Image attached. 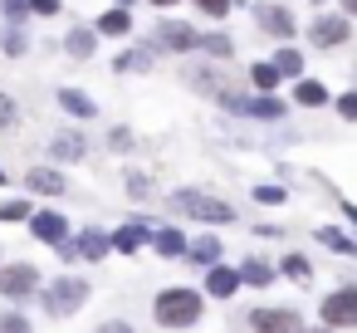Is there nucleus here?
Instances as JSON below:
<instances>
[{"mask_svg": "<svg viewBox=\"0 0 357 333\" xmlns=\"http://www.w3.org/2000/svg\"><path fill=\"white\" fill-rule=\"evenodd\" d=\"M0 333H35L25 313H0Z\"/></svg>", "mask_w": 357, "mask_h": 333, "instance_id": "nucleus-32", "label": "nucleus"}, {"mask_svg": "<svg viewBox=\"0 0 357 333\" xmlns=\"http://www.w3.org/2000/svg\"><path fill=\"white\" fill-rule=\"evenodd\" d=\"M172 211H186V216H196V221H206V225L235 221V211H230L220 196H206V191H172Z\"/></svg>", "mask_w": 357, "mask_h": 333, "instance_id": "nucleus-4", "label": "nucleus"}, {"mask_svg": "<svg viewBox=\"0 0 357 333\" xmlns=\"http://www.w3.org/2000/svg\"><path fill=\"white\" fill-rule=\"evenodd\" d=\"M147 240H152V235H147V225H142V221H128V225H118V230H113V250H118V255H137Z\"/></svg>", "mask_w": 357, "mask_h": 333, "instance_id": "nucleus-16", "label": "nucleus"}, {"mask_svg": "<svg viewBox=\"0 0 357 333\" xmlns=\"http://www.w3.org/2000/svg\"><path fill=\"white\" fill-rule=\"evenodd\" d=\"M274 69H279L284 79H298V74H303V54H298V50H279V54H274Z\"/></svg>", "mask_w": 357, "mask_h": 333, "instance_id": "nucleus-26", "label": "nucleus"}, {"mask_svg": "<svg viewBox=\"0 0 357 333\" xmlns=\"http://www.w3.org/2000/svg\"><path fill=\"white\" fill-rule=\"evenodd\" d=\"M152 50L191 54V50H201V30H191V25H181V20H167V25H157V40H152Z\"/></svg>", "mask_w": 357, "mask_h": 333, "instance_id": "nucleus-7", "label": "nucleus"}, {"mask_svg": "<svg viewBox=\"0 0 357 333\" xmlns=\"http://www.w3.org/2000/svg\"><path fill=\"white\" fill-rule=\"evenodd\" d=\"M186 84H191L196 94L215 98V103H220V108H230V113H240V108H245V89H240L220 64H206V69H201V64H186Z\"/></svg>", "mask_w": 357, "mask_h": 333, "instance_id": "nucleus-2", "label": "nucleus"}, {"mask_svg": "<svg viewBox=\"0 0 357 333\" xmlns=\"http://www.w3.org/2000/svg\"><path fill=\"white\" fill-rule=\"evenodd\" d=\"M250 328L255 333H303V318L294 309H255L250 313Z\"/></svg>", "mask_w": 357, "mask_h": 333, "instance_id": "nucleus-9", "label": "nucleus"}, {"mask_svg": "<svg viewBox=\"0 0 357 333\" xmlns=\"http://www.w3.org/2000/svg\"><path fill=\"white\" fill-rule=\"evenodd\" d=\"M118 6H123V10H132V0H118Z\"/></svg>", "mask_w": 357, "mask_h": 333, "instance_id": "nucleus-47", "label": "nucleus"}, {"mask_svg": "<svg viewBox=\"0 0 357 333\" xmlns=\"http://www.w3.org/2000/svg\"><path fill=\"white\" fill-rule=\"evenodd\" d=\"M235 289H240V269H230V265H220V260L206 265V294H211V299H230Z\"/></svg>", "mask_w": 357, "mask_h": 333, "instance_id": "nucleus-13", "label": "nucleus"}, {"mask_svg": "<svg viewBox=\"0 0 357 333\" xmlns=\"http://www.w3.org/2000/svg\"><path fill=\"white\" fill-rule=\"evenodd\" d=\"M74 255H79V260H108V255H113V235H103V230L89 225V230L74 240Z\"/></svg>", "mask_w": 357, "mask_h": 333, "instance_id": "nucleus-15", "label": "nucleus"}, {"mask_svg": "<svg viewBox=\"0 0 357 333\" xmlns=\"http://www.w3.org/2000/svg\"><path fill=\"white\" fill-rule=\"evenodd\" d=\"M279 79H284V74L274 69V59H264V64H255V69H250V84H255L259 94H269V89H274Z\"/></svg>", "mask_w": 357, "mask_h": 333, "instance_id": "nucleus-25", "label": "nucleus"}, {"mask_svg": "<svg viewBox=\"0 0 357 333\" xmlns=\"http://www.w3.org/2000/svg\"><path fill=\"white\" fill-rule=\"evenodd\" d=\"M318 240H323V245H333V250H342V255H352V250H357V245H352L347 235H337V230H318Z\"/></svg>", "mask_w": 357, "mask_h": 333, "instance_id": "nucleus-34", "label": "nucleus"}, {"mask_svg": "<svg viewBox=\"0 0 357 333\" xmlns=\"http://www.w3.org/2000/svg\"><path fill=\"white\" fill-rule=\"evenodd\" d=\"M269 279H274V269H269L264 260H245V265H240V284H255V289H264Z\"/></svg>", "mask_w": 357, "mask_h": 333, "instance_id": "nucleus-24", "label": "nucleus"}, {"mask_svg": "<svg viewBox=\"0 0 357 333\" xmlns=\"http://www.w3.org/2000/svg\"><path fill=\"white\" fill-rule=\"evenodd\" d=\"M337 113H342V118H347V123H357V89H352V94H342V98H337Z\"/></svg>", "mask_w": 357, "mask_h": 333, "instance_id": "nucleus-37", "label": "nucleus"}, {"mask_svg": "<svg viewBox=\"0 0 357 333\" xmlns=\"http://www.w3.org/2000/svg\"><path fill=\"white\" fill-rule=\"evenodd\" d=\"M30 211H35L30 201H0V221H6V225L10 221H30Z\"/></svg>", "mask_w": 357, "mask_h": 333, "instance_id": "nucleus-28", "label": "nucleus"}, {"mask_svg": "<svg viewBox=\"0 0 357 333\" xmlns=\"http://www.w3.org/2000/svg\"><path fill=\"white\" fill-rule=\"evenodd\" d=\"M347 35H352L347 15H318V20L308 25V40H313L318 50H337V45H347Z\"/></svg>", "mask_w": 357, "mask_h": 333, "instance_id": "nucleus-8", "label": "nucleus"}, {"mask_svg": "<svg viewBox=\"0 0 357 333\" xmlns=\"http://www.w3.org/2000/svg\"><path fill=\"white\" fill-rule=\"evenodd\" d=\"M303 333H308V328H303ZM313 333H333V328H328V323H323V328H313Z\"/></svg>", "mask_w": 357, "mask_h": 333, "instance_id": "nucleus-46", "label": "nucleus"}, {"mask_svg": "<svg viewBox=\"0 0 357 333\" xmlns=\"http://www.w3.org/2000/svg\"><path fill=\"white\" fill-rule=\"evenodd\" d=\"M240 113H245V118H284V103L269 98V94H259V98H245Z\"/></svg>", "mask_w": 357, "mask_h": 333, "instance_id": "nucleus-21", "label": "nucleus"}, {"mask_svg": "<svg viewBox=\"0 0 357 333\" xmlns=\"http://www.w3.org/2000/svg\"><path fill=\"white\" fill-rule=\"evenodd\" d=\"M186 260H191V265H201V269H206V265H215V260H220V240H215V235L186 240Z\"/></svg>", "mask_w": 357, "mask_h": 333, "instance_id": "nucleus-18", "label": "nucleus"}, {"mask_svg": "<svg viewBox=\"0 0 357 333\" xmlns=\"http://www.w3.org/2000/svg\"><path fill=\"white\" fill-rule=\"evenodd\" d=\"M93 30H69V40H64V50L74 54V59H93Z\"/></svg>", "mask_w": 357, "mask_h": 333, "instance_id": "nucleus-23", "label": "nucleus"}, {"mask_svg": "<svg viewBox=\"0 0 357 333\" xmlns=\"http://www.w3.org/2000/svg\"><path fill=\"white\" fill-rule=\"evenodd\" d=\"M123 186H128V196H132V201H147V196H152V177H142V172H128V177H123Z\"/></svg>", "mask_w": 357, "mask_h": 333, "instance_id": "nucleus-27", "label": "nucleus"}, {"mask_svg": "<svg viewBox=\"0 0 357 333\" xmlns=\"http://www.w3.org/2000/svg\"><path fill=\"white\" fill-rule=\"evenodd\" d=\"M113 69H118V74H128V69H147V54H137V50H123V54L113 59Z\"/></svg>", "mask_w": 357, "mask_h": 333, "instance_id": "nucleus-31", "label": "nucleus"}, {"mask_svg": "<svg viewBox=\"0 0 357 333\" xmlns=\"http://www.w3.org/2000/svg\"><path fill=\"white\" fill-rule=\"evenodd\" d=\"M15 118H20V113H15V103L0 94V128H15Z\"/></svg>", "mask_w": 357, "mask_h": 333, "instance_id": "nucleus-38", "label": "nucleus"}, {"mask_svg": "<svg viewBox=\"0 0 357 333\" xmlns=\"http://www.w3.org/2000/svg\"><path fill=\"white\" fill-rule=\"evenodd\" d=\"M294 103H303V108H323V103H333V98H328V89H323L318 79H298V84H294Z\"/></svg>", "mask_w": 357, "mask_h": 333, "instance_id": "nucleus-19", "label": "nucleus"}, {"mask_svg": "<svg viewBox=\"0 0 357 333\" xmlns=\"http://www.w3.org/2000/svg\"><path fill=\"white\" fill-rule=\"evenodd\" d=\"M342 211H347V221H352V225H357V206H352V201H347V206H342Z\"/></svg>", "mask_w": 357, "mask_h": 333, "instance_id": "nucleus-44", "label": "nucleus"}, {"mask_svg": "<svg viewBox=\"0 0 357 333\" xmlns=\"http://www.w3.org/2000/svg\"><path fill=\"white\" fill-rule=\"evenodd\" d=\"M6 15H10V20H20V15H25V0H6Z\"/></svg>", "mask_w": 357, "mask_h": 333, "instance_id": "nucleus-42", "label": "nucleus"}, {"mask_svg": "<svg viewBox=\"0 0 357 333\" xmlns=\"http://www.w3.org/2000/svg\"><path fill=\"white\" fill-rule=\"evenodd\" d=\"M108 147H113V152H128V147H132V133H128V128H113V133H108Z\"/></svg>", "mask_w": 357, "mask_h": 333, "instance_id": "nucleus-36", "label": "nucleus"}, {"mask_svg": "<svg viewBox=\"0 0 357 333\" xmlns=\"http://www.w3.org/2000/svg\"><path fill=\"white\" fill-rule=\"evenodd\" d=\"M93 333H132V323H128V318H108V323H98Z\"/></svg>", "mask_w": 357, "mask_h": 333, "instance_id": "nucleus-39", "label": "nucleus"}, {"mask_svg": "<svg viewBox=\"0 0 357 333\" xmlns=\"http://www.w3.org/2000/svg\"><path fill=\"white\" fill-rule=\"evenodd\" d=\"M255 201L259 206H279L284 201V186H255Z\"/></svg>", "mask_w": 357, "mask_h": 333, "instance_id": "nucleus-35", "label": "nucleus"}, {"mask_svg": "<svg viewBox=\"0 0 357 333\" xmlns=\"http://www.w3.org/2000/svg\"><path fill=\"white\" fill-rule=\"evenodd\" d=\"M35 15H59V0H30Z\"/></svg>", "mask_w": 357, "mask_h": 333, "instance_id": "nucleus-41", "label": "nucleus"}, {"mask_svg": "<svg viewBox=\"0 0 357 333\" xmlns=\"http://www.w3.org/2000/svg\"><path fill=\"white\" fill-rule=\"evenodd\" d=\"M318 313H323L328 328H357V284L333 289V294L318 304Z\"/></svg>", "mask_w": 357, "mask_h": 333, "instance_id": "nucleus-5", "label": "nucleus"}, {"mask_svg": "<svg viewBox=\"0 0 357 333\" xmlns=\"http://www.w3.org/2000/svg\"><path fill=\"white\" fill-rule=\"evenodd\" d=\"M59 103H64L74 118H93V113H98V103H93L84 89H59Z\"/></svg>", "mask_w": 357, "mask_h": 333, "instance_id": "nucleus-20", "label": "nucleus"}, {"mask_svg": "<svg viewBox=\"0 0 357 333\" xmlns=\"http://www.w3.org/2000/svg\"><path fill=\"white\" fill-rule=\"evenodd\" d=\"M30 235L35 240H45V245H59V240H69V216H59V211H30Z\"/></svg>", "mask_w": 357, "mask_h": 333, "instance_id": "nucleus-11", "label": "nucleus"}, {"mask_svg": "<svg viewBox=\"0 0 357 333\" xmlns=\"http://www.w3.org/2000/svg\"><path fill=\"white\" fill-rule=\"evenodd\" d=\"M84 299H89V279H84V274H59V279H50V289L40 294V304H45L50 318H69V313H79Z\"/></svg>", "mask_w": 357, "mask_h": 333, "instance_id": "nucleus-3", "label": "nucleus"}, {"mask_svg": "<svg viewBox=\"0 0 357 333\" xmlns=\"http://www.w3.org/2000/svg\"><path fill=\"white\" fill-rule=\"evenodd\" d=\"M342 15H357V0H342Z\"/></svg>", "mask_w": 357, "mask_h": 333, "instance_id": "nucleus-43", "label": "nucleus"}, {"mask_svg": "<svg viewBox=\"0 0 357 333\" xmlns=\"http://www.w3.org/2000/svg\"><path fill=\"white\" fill-rule=\"evenodd\" d=\"M201 50L215 54V59H230V40L225 35H201Z\"/></svg>", "mask_w": 357, "mask_h": 333, "instance_id": "nucleus-30", "label": "nucleus"}, {"mask_svg": "<svg viewBox=\"0 0 357 333\" xmlns=\"http://www.w3.org/2000/svg\"><path fill=\"white\" fill-rule=\"evenodd\" d=\"M25 186H30L35 196H64V191H69L64 172H54V167H35V172L25 177Z\"/></svg>", "mask_w": 357, "mask_h": 333, "instance_id": "nucleus-14", "label": "nucleus"}, {"mask_svg": "<svg viewBox=\"0 0 357 333\" xmlns=\"http://www.w3.org/2000/svg\"><path fill=\"white\" fill-rule=\"evenodd\" d=\"M0 182H6V172H0Z\"/></svg>", "mask_w": 357, "mask_h": 333, "instance_id": "nucleus-48", "label": "nucleus"}, {"mask_svg": "<svg viewBox=\"0 0 357 333\" xmlns=\"http://www.w3.org/2000/svg\"><path fill=\"white\" fill-rule=\"evenodd\" d=\"M152 250H157L162 260H181V255H186V235L172 230V225H162V230L152 235Z\"/></svg>", "mask_w": 357, "mask_h": 333, "instance_id": "nucleus-17", "label": "nucleus"}, {"mask_svg": "<svg viewBox=\"0 0 357 333\" xmlns=\"http://www.w3.org/2000/svg\"><path fill=\"white\" fill-rule=\"evenodd\" d=\"M152 6H162V10H167V6H176V0H152Z\"/></svg>", "mask_w": 357, "mask_h": 333, "instance_id": "nucleus-45", "label": "nucleus"}, {"mask_svg": "<svg viewBox=\"0 0 357 333\" xmlns=\"http://www.w3.org/2000/svg\"><path fill=\"white\" fill-rule=\"evenodd\" d=\"M284 274H289V279H298V284H308V274H313V269H308V260H303V255H284Z\"/></svg>", "mask_w": 357, "mask_h": 333, "instance_id": "nucleus-29", "label": "nucleus"}, {"mask_svg": "<svg viewBox=\"0 0 357 333\" xmlns=\"http://www.w3.org/2000/svg\"><path fill=\"white\" fill-rule=\"evenodd\" d=\"M201 313H206V294H196L186 284H172L152 299V318L162 328H191V323H201Z\"/></svg>", "mask_w": 357, "mask_h": 333, "instance_id": "nucleus-1", "label": "nucleus"}, {"mask_svg": "<svg viewBox=\"0 0 357 333\" xmlns=\"http://www.w3.org/2000/svg\"><path fill=\"white\" fill-rule=\"evenodd\" d=\"M196 6H201V10H206L211 20H225V15H230V6H235V0H196Z\"/></svg>", "mask_w": 357, "mask_h": 333, "instance_id": "nucleus-33", "label": "nucleus"}, {"mask_svg": "<svg viewBox=\"0 0 357 333\" xmlns=\"http://www.w3.org/2000/svg\"><path fill=\"white\" fill-rule=\"evenodd\" d=\"M98 30H103V35H128V30H132V10L113 6L108 15H98Z\"/></svg>", "mask_w": 357, "mask_h": 333, "instance_id": "nucleus-22", "label": "nucleus"}, {"mask_svg": "<svg viewBox=\"0 0 357 333\" xmlns=\"http://www.w3.org/2000/svg\"><path fill=\"white\" fill-rule=\"evenodd\" d=\"M255 20H259V30L274 35V40H289V35L298 30V25H294V10H289V6H274V0L255 6Z\"/></svg>", "mask_w": 357, "mask_h": 333, "instance_id": "nucleus-10", "label": "nucleus"}, {"mask_svg": "<svg viewBox=\"0 0 357 333\" xmlns=\"http://www.w3.org/2000/svg\"><path fill=\"white\" fill-rule=\"evenodd\" d=\"M0 294H6V299H30V294H40V269L25 265V260L6 265V269H0Z\"/></svg>", "mask_w": 357, "mask_h": 333, "instance_id": "nucleus-6", "label": "nucleus"}, {"mask_svg": "<svg viewBox=\"0 0 357 333\" xmlns=\"http://www.w3.org/2000/svg\"><path fill=\"white\" fill-rule=\"evenodd\" d=\"M0 45H6L10 54H20V50H25V35H20V30H10V35H0Z\"/></svg>", "mask_w": 357, "mask_h": 333, "instance_id": "nucleus-40", "label": "nucleus"}, {"mask_svg": "<svg viewBox=\"0 0 357 333\" xmlns=\"http://www.w3.org/2000/svg\"><path fill=\"white\" fill-rule=\"evenodd\" d=\"M50 157H54V162H84V157H89V142H84V133H74V128L54 133V142H50Z\"/></svg>", "mask_w": 357, "mask_h": 333, "instance_id": "nucleus-12", "label": "nucleus"}]
</instances>
